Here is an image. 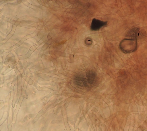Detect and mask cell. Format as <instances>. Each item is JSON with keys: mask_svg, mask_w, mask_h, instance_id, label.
<instances>
[{"mask_svg": "<svg viewBox=\"0 0 147 131\" xmlns=\"http://www.w3.org/2000/svg\"><path fill=\"white\" fill-rule=\"evenodd\" d=\"M119 46L121 51L125 53H127L133 52L137 48V39L133 38H124L121 41Z\"/></svg>", "mask_w": 147, "mask_h": 131, "instance_id": "1", "label": "cell"}, {"mask_svg": "<svg viewBox=\"0 0 147 131\" xmlns=\"http://www.w3.org/2000/svg\"><path fill=\"white\" fill-rule=\"evenodd\" d=\"M95 78V75L93 73L87 72L86 74L76 77L75 78V82L76 83L80 82V83L77 85H81L82 87L90 86V85L94 84Z\"/></svg>", "mask_w": 147, "mask_h": 131, "instance_id": "2", "label": "cell"}, {"mask_svg": "<svg viewBox=\"0 0 147 131\" xmlns=\"http://www.w3.org/2000/svg\"><path fill=\"white\" fill-rule=\"evenodd\" d=\"M107 22L103 21L95 18L93 19L90 25V29L92 30L96 31L101 28L106 26Z\"/></svg>", "mask_w": 147, "mask_h": 131, "instance_id": "3", "label": "cell"}, {"mask_svg": "<svg viewBox=\"0 0 147 131\" xmlns=\"http://www.w3.org/2000/svg\"><path fill=\"white\" fill-rule=\"evenodd\" d=\"M139 29L136 28H134L130 30L127 33V35L131 38H136L137 37H140L143 34Z\"/></svg>", "mask_w": 147, "mask_h": 131, "instance_id": "4", "label": "cell"}, {"mask_svg": "<svg viewBox=\"0 0 147 131\" xmlns=\"http://www.w3.org/2000/svg\"><path fill=\"white\" fill-rule=\"evenodd\" d=\"M85 43L88 45H91L92 43V41L91 38H87L85 40Z\"/></svg>", "mask_w": 147, "mask_h": 131, "instance_id": "5", "label": "cell"}]
</instances>
